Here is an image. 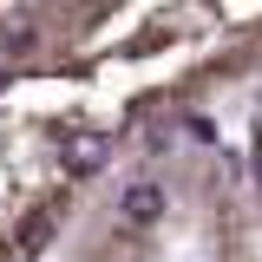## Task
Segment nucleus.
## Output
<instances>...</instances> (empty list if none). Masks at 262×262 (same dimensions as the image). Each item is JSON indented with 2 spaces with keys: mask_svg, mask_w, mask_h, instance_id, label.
<instances>
[{
  "mask_svg": "<svg viewBox=\"0 0 262 262\" xmlns=\"http://www.w3.org/2000/svg\"><path fill=\"white\" fill-rule=\"evenodd\" d=\"M59 151H66V170H105V158H112V138L105 131H92V125H72V131H59Z\"/></svg>",
  "mask_w": 262,
  "mask_h": 262,
  "instance_id": "1",
  "label": "nucleus"
},
{
  "mask_svg": "<svg viewBox=\"0 0 262 262\" xmlns=\"http://www.w3.org/2000/svg\"><path fill=\"white\" fill-rule=\"evenodd\" d=\"M158 216H164V190H158V184H131V190H125V223L151 229Z\"/></svg>",
  "mask_w": 262,
  "mask_h": 262,
  "instance_id": "2",
  "label": "nucleus"
},
{
  "mask_svg": "<svg viewBox=\"0 0 262 262\" xmlns=\"http://www.w3.org/2000/svg\"><path fill=\"white\" fill-rule=\"evenodd\" d=\"M46 236H53V216H27L20 243H13V262H33L39 249H46Z\"/></svg>",
  "mask_w": 262,
  "mask_h": 262,
  "instance_id": "3",
  "label": "nucleus"
},
{
  "mask_svg": "<svg viewBox=\"0 0 262 262\" xmlns=\"http://www.w3.org/2000/svg\"><path fill=\"white\" fill-rule=\"evenodd\" d=\"M0 46H33V20H7L0 27Z\"/></svg>",
  "mask_w": 262,
  "mask_h": 262,
  "instance_id": "4",
  "label": "nucleus"
},
{
  "mask_svg": "<svg viewBox=\"0 0 262 262\" xmlns=\"http://www.w3.org/2000/svg\"><path fill=\"white\" fill-rule=\"evenodd\" d=\"M256 177H262V158H256Z\"/></svg>",
  "mask_w": 262,
  "mask_h": 262,
  "instance_id": "5",
  "label": "nucleus"
}]
</instances>
